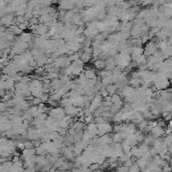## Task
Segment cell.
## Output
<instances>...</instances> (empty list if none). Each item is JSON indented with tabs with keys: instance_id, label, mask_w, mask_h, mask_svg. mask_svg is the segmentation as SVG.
<instances>
[{
	"instance_id": "obj_1",
	"label": "cell",
	"mask_w": 172,
	"mask_h": 172,
	"mask_svg": "<svg viewBox=\"0 0 172 172\" xmlns=\"http://www.w3.org/2000/svg\"><path fill=\"white\" fill-rule=\"evenodd\" d=\"M71 63L72 61L68 59V56H67L65 55H60L59 57L55 59L52 64H54V67L56 68H63L68 67Z\"/></svg>"
},
{
	"instance_id": "obj_2",
	"label": "cell",
	"mask_w": 172,
	"mask_h": 172,
	"mask_svg": "<svg viewBox=\"0 0 172 172\" xmlns=\"http://www.w3.org/2000/svg\"><path fill=\"white\" fill-rule=\"evenodd\" d=\"M47 115L54 119H57V120H60L64 117V110L63 108H60L59 106L57 107H51L50 108L47 112Z\"/></svg>"
},
{
	"instance_id": "obj_3",
	"label": "cell",
	"mask_w": 172,
	"mask_h": 172,
	"mask_svg": "<svg viewBox=\"0 0 172 172\" xmlns=\"http://www.w3.org/2000/svg\"><path fill=\"white\" fill-rule=\"evenodd\" d=\"M97 136H102V135L107 133L110 134L113 131V126L110 124V122H104L100 125H97Z\"/></svg>"
},
{
	"instance_id": "obj_4",
	"label": "cell",
	"mask_w": 172,
	"mask_h": 172,
	"mask_svg": "<svg viewBox=\"0 0 172 172\" xmlns=\"http://www.w3.org/2000/svg\"><path fill=\"white\" fill-rule=\"evenodd\" d=\"M102 101H103V97H102L100 94L97 92L95 95L93 96L92 100H91V104H90V106H89V110H90V111L93 113L97 108H99L100 106H101Z\"/></svg>"
},
{
	"instance_id": "obj_5",
	"label": "cell",
	"mask_w": 172,
	"mask_h": 172,
	"mask_svg": "<svg viewBox=\"0 0 172 172\" xmlns=\"http://www.w3.org/2000/svg\"><path fill=\"white\" fill-rule=\"evenodd\" d=\"M15 23V16L13 13H6L0 17V25L10 26Z\"/></svg>"
},
{
	"instance_id": "obj_6",
	"label": "cell",
	"mask_w": 172,
	"mask_h": 172,
	"mask_svg": "<svg viewBox=\"0 0 172 172\" xmlns=\"http://www.w3.org/2000/svg\"><path fill=\"white\" fill-rule=\"evenodd\" d=\"M158 51L156 43H154L152 40H148L145 43V47H144V51H143V55H145L146 56H149L151 55L155 54Z\"/></svg>"
},
{
	"instance_id": "obj_7",
	"label": "cell",
	"mask_w": 172,
	"mask_h": 172,
	"mask_svg": "<svg viewBox=\"0 0 172 172\" xmlns=\"http://www.w3.org/2000/svg\"><path fill=\"white\" fill-rule=\"evenodd\" d=\"M143 51H144V48H143L142 46H131V48H130L131 60L135 61V60H136L138 56L143 55Z\"/></svg>"
},
{
	"instance_id": "obj_8",
	"label": "cell",
	"mask_w": 172,
	"mask_h": 172,
	"mask_svg": "<svg viewBox=\"0 0 172 172\" xmlns=\"http://www.w3.org/2000/svg\"><path fill=\"white\" fill-rule=\"evenodd\" d=\"M82 109V107H76V106L71 105L68 106V107H64V114L68 115L71 117H77V114L79 113V111Z\"/></svg>"
},
{
	"instance_id": "obj_9",
	"label": "cell",
	"mask_w": 172,
	"mask_h": 172,
	"mask_svg": "<svg viewBox=\"0 0 172 172\" xmlns=\"http://www.w3.org/2000/svg\"><path fill=\"white\" fill-rule=\"evenodd\" d=\"M34 155H36L34 147H31V148H24L21 150V159L23 161L31 156H34Z\"/></svg>"
},
{
	"instance_id": "obj_10",
	"label": "cell",
	"mask_w": 172,
	"mask_h": 172,
	"mask_svg": "<svg viewBox=\"0 0 172 172\" xmlns=\"http://www.w3.org/2000/svg\"><path fill=\"white\" fill-rule=\"evenodd\" d=\"M150 132H151V135H152V136L155 137V138L162 137L163 135L165 134L164 133V128H162V127L158 126V125L152 127V128H151V130H150Z\"/></svg>"
},
{
	"instance_id": "obj_11",
	"label": "cell",
	"mask_w": 172,
	"mask_h": 172,
	"mask_svg": "<svg viewBox=\"0 0 172 172\" xmlns=\"http://www.w3.org/2000/svg\"><path fill=\"white\" fill-rule=\"evenodd\" d=\"M51 87L52 89V92L55 91V90H57V89H60L63 87V85H64V82L61 81L60 77H55V79H52L51 80Z\"/></svg>"
},
{
	"instance_id": "obj_12",
	"label": "cell",
	"mask_w": 172,
	"mask_h": 172,
	"mask_svg": "<svg viewBox=\"0 0 172 172\" xmlns=\"http://www.w3.org/2000/svg\"><path fill=\"white\" fill-rule=\"evenodd\" d=\"M20 40H22L24 42H32V39H33V36H32L31 32H21L20 33V36L18 37Z\"/></svg>"
},
{
	"instance_id": "obj_13",
	"label": "cell",
	"mask_w": 172,
	"mask_h": 172,
	"mask_svg": "<svg viewBox=\"0 0 172 172\" xmlns=\"http://www.w3.org/2000/svg\"><path fill=\"white\" fill-rule=\"evenodd\" d=\"M111 103L112 104H116V105H120V106H123L124 104V102H123V99L122 97L119 95V94L115 93L111 96Z\"/></svg>"
},
{
	"instance_id": "obj_14",
	"label": "cell",
	"mask_w": 172,
	"mask_h": 172,
	"mask_svg": "<svg viewBox=\"0 0 172 172\" xmlns=\"http://www.w3.org/2000/svg\"><path fill=\"white\" fill-rule=\"evenodd\" d=\"M105 89H106V91L108 92V95H110V96H112L113 94L117 93V90H118L116 84H109L106 86Z\"/></svg>"
},
{
	"instance_id": "obj_15",
	"label": "cell",
	"mask_w": 172,
	"mask_h": 172,
	"mask_svg": "<svg viewBox=\"0 0 172 172\" xmlns=\"http://www.w3.org/2000/svg\"><path fill=\"white\" fill-rule=\"evenodd\" d=\"M128 83L130 84V86H132L133 88H138L141 86V79L140 77H131L128 81Z\"/></svg>"
},
{
	"instance_id": "obj_16",
	"label": "cell",
	"mask_w": 172,
	"mask_h": 172,
	"mask_svg": "<svg viewBox=\"0 0 172 172\" xmlns=\"http://www.w3.org/2000/svg\"><path fill=\"white\" fill-rule=\"evenodd\" d=\"M94 65H95V68L98 69V71H100V69H104L105 68V60H102V59H98V60H95Z\"/></svg>"
},
{
	"instance_id": "obj_17",
	"label": "cell",
	"mask_w": 172,
	"mask_h": 172,
	"mask_svg": "<svg viewBox=\"0 0 172 172\" xmlns=\"http://www.w3.org/2000/svg\"><path fill=\"white\" fill-rule=\"evenodd\" d=\"M84 73V75L88 77V79H93V77H97V73H96V71L95 69H92V68H87L86 71L83 72Z\"/></svg>"
},
{
	"instance_id": "obj_18",
	"label": "cell",
	"mask_w": 172,
	"mask_h": 172,
	"mask_svg": "<svg viewBox=\"0 0 172 172\" xmlns=\"http://www.w3.org/2000/svg\"><path fill=\"white\" fill-rule=\"evenodd\" d=\"M71 105H73V104H72V100L69 99V98H63L61 97V99L60 101V107L64 108V107H68V106H71Z\"/></svg>"
},
{
	"instance_id": "obj_19",
	"label": "cell",
	"mask_w": 172,
	"mask_h": 172,
	"mask_svg": "<svg viewBox=\"0 0 172 172\" xmlns=\"http://www.w3.org/2000/svg\"><path fill=\"white\" fill-rule=\"evenodd\" d=\"M147 61V56L145 55H141L140 56H138L136 60H135V63H136V65H141V64H146Z\"/></svg>"
},
{
	"instance_id": "obj_20",
	"label": "cell",
	"mask_w": 172,
	"mask_h": 172,
	"mask_svg": "<svg viewBox=\"0 0 172 172\" xmlns=\"http://www.w3.org/2000/svg\"><path fill=\"white\" fill-rule=\"evenodd\" d=\"M101 82H102V84L104 85V87H106L107 85L109 84H112V73L111 75H108V76H106L104 77H101Z\"/></svg>"
},
{
	"instance_id": "obj_21",
	"label": "cell",
	"mask_w": 172,
	"mask_h": 172,
	"mask_svg": "<svg viewBox=\"0 0 172 172\" xmlns=\"http://www.w3.org/2000/svg\"><path fill=\"white\" fill-rule=\"evenodd\" d=\"M154 140H155V137H153L152 135L150 134V135H148V136H145L144 137V140H143V142H144L145 144H147L148 146H150V145L153 144Z\"/></svg>"
},
{
	"instance_id": "obj_22",
	"label": "cell",
	"mask_w": 172,
	"mask_h": 172,
	"mask_svg": "<svg viewBox=\"0 0 172 172\" xmlns=\"http://www.w3.org/2000/svg\"><path fill=\"white\" fill-rule=\"evenodd\" d=\"M104 4L106 7H110V6L116 5L117 2H116V0H104Z\"/></svg>"
},
{
	"instance_id": "obj_23",
	"label": "cell",
	"mask_w": 172,
	"mask_h": 172,
	"mask_svg": "<svg viewBox=\"0 0 172 172\" xmlns=\"http://www.w3.org/2000/svg\"><path fill=\"white\" fill-rule=\"evenodd\" d=\"M97 0H84L85 2V7H92L96 4Z\"/></svg>"
},
{
	"instance_id": "obj_24",
	"label": "cell",
	"mask_w": 172,
	"mask_h": 172,
	"mask_svg": "<svg viewBox=\"0 0 172 172\" xmlns=\"http://www.w3.org/2000/svg\"><path fill=\"white\" fill-rule=\"evenodd\" d=\"M39 98H40V100H42V103H46V102H47L48 99H50V95H48V93H42V95Z\"/></svg>"
},
{
	"instance_id": "obj_25",
	"label": "cell",
	"mask_w": 172,
	"mask_h": 172,
	"mask_svg": "<svg viewBox=\"0 0 172 172\" xmlns=\"http://www.w3.org/2000/svg\"><path fill=\"white\" fill-rule=\"evenodd\" d=\"M106 16H107V12H106V10H105V11H102V12H100V13H98L97 19H99V20H104Z\"/></svg>"
},
{
	"instance_id": "obj_26",
	"label": "cell",
	"mask_w": 172,
	"mask_h": 172,
	"mask_svg": "<svg viewBox=\"0 0 172 172\" xmlns=\"http://www.w3.org/2000/svg\"><path fill=\"white\" fill-rule=\"evenodd\" d=\"M7 111V106H6V103L5 102H0V113H3Z\"/></svg>"
},
{
	"instance_id": "obj_27",
	"label": "cell",
	"mask_w": 172,
	"mask_h": 172,
	"mask_svg": "<svg viewBox=\"0 0 172 172\" xmlns=\"http://www.w3.org/2000/svg\"><path fill=\"white\" fill-rule=\"evenodd\" d=\"M118 171H121V172H126V171H128L129 170V167H127L125 165H122V166H117V168H116Z\"/></svg>"
},
{
	"instance_id": "obj_28",
	"label": "cell",
	"mask_w": 172,
	"mask_h": 172,
	"mask_svg": "<svg viewBox=\"0 0 172 172\" xmlns=\"http://www.w3.org/2000/svg\"><path fill=\"white\" fill-rule=\"evenodd\" d=\"M132 77H139V72H133L132 73Z\"/></svg>"
}]
</instances>
